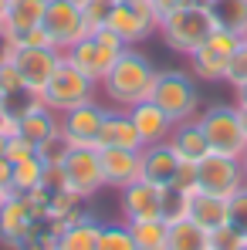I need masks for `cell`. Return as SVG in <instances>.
<instances>
[{
	"mask_svg": "<svg viewBox=\"0 0 247 250\" xmlns=\"http://www.w3.org/2000/svg\"><path fill=\"white\" fill-rule=\"evenodd\" d=\"M220 27L234 31L237 38H247V0H217L213 3Z\"/></svg>",
	"mask_w": 247,
	"mask_h": 250,
	"instance_id": "cell-28",
	"label": "cell"
},
{
	"mask_svg": "<svg viewBox=\"0 0 247 250\" xmlns=\"http://www.w3.org/2000/svg\"><path fill=\"white\" fill-rule=\"evenodd\" d=\"M166 250H210V233H206L203 227H197L193 220L169 223Z\"/></svg>",
	"mask_w": 247,
	"mask_h": 250,
	"instance_id": "cell-25",
	"label": "cell"
},
{
	"mask_svg": "<svg viewBox=\"0 0 247 250\" xmlns=\"http://www.w3.org/2000/svg\"><path fill=\"white\" fill-rule=\"evenodd\" d=\"M135 250H166V237H169V223L163 216L159 220H135L129 223Z\"/></svg>",
	"mask_w": 247,
	"mask_h": 250,
	"instance_id": "cell-26",
	"label": "cell"
},
{
	"mask_svg": "<svg viewBox=\"0 0 247 250\" xmlns=\"http://www.w3.org/2000/svg\"><path fill=\"white\" fill-rule=\"evenodd\" d=\"M3 10H7V0H0V17H3Z\"/></svg>",
	"mask_w": 247,
	"mask_h": 250,
	"instance_id": "cell-46",
	"label": "cell"
},
{
	"mask_svg": "<svg viewBox=\"0 0 247 250\" xmlns=\"http://www.w3.org/2000/svg\"><path fill=\"white\" fill-rule=\"evenodd\" d=\"M234 91H237V105H247V82L241 88H234Z\"/></svg>",
	"mask_w": 247,
	"mask_h": 250,
	"instance_id": "cell-42",
	"label": "cell"
},
{
	"mask_svg": "<svg viewBox=\"0 0 247 250\" xmlns=\"http://www.w3.org/2000/svg\"><path fill=\"white\" fill-rule=\"evenodd\" d=\"M61 128V115L54 112V108H47V105H34L27 115H21L17 119V135H24L27 142H34V146H41L47 135H54Z\"/></svg>",
	"mask_w": 247,
	"mask_h": 250,
	"instance_id": "cell-21",
	"label": "cell"
},
{
	"mask_svg": "<svg viewBox=\"0 0 247 250\" xmlns=\"http://www.w3.org/2000/svg\"><path fill=\"white\" fill-rule=\"evenodd\" d=\"M186 3H193V0H153V7H156L159 17L173 14V10H180V7H186Z\"/></svg>",
	"mask_w": 247,
	"mask_h": 250,
	"instance_id": "cell-41",
	"label": "cell"
},
{
	"mask_svg": "<svg viewBox=\"0 0 247 250\" xmlns=\"http://www.w3.org/2000/svg\"><path fill=\"white\" fill-rule=\"evenodd\" d=\"M95 149H142V139H139L135 125L129 119V108H115V105L105 108Z\"/></svg>",
	"mask_w": 247,
	"mask_h": 250,
	"instance_id": "cell-16",
	"label": "cell"
},
{
	"mask_svg": "<svg viewBox=\"0 0 247 250\" xmlns=\"http://www.w3.org/2000/svg\"><path fill=\"white\" fill-rule=\"evenodd\" d=\"M0 135H7V139H10V135H17V119L3 108V102H0Z\"/></svg>",
	"mask_w": 247,
	"mask_h": 250,
	"instance_id": "cell-40",
	"label": "cell"
},
{
	"mask_svg": "<svg viewBox=\"0 0 247 250\" xmlns=\"http://www.w3.org/2000/svg\"><path fill=\"white\" fill-rule=\"evenodd\" d=\"M3 203H7V193H3V189H0V209H3Z\"/></svg>",
	"mask_w": 247,
	"mask_h": 250,
	"instance_id": "cell-45",
	"label": "cell"
},
{
	"mask_svg": "<svg viewBox=\"0 0 247 250\" xmlns=\"http://www.w3.org/2000/svg\"><path fill=\"white\" fill-rule=\"evenodd\" d=\"M105 27H112L125 41V47H135L139 41H146L149 34L159 31V14H156L153 0H125V3H112Z\"/></svg>",
	"mask_w": 247,
	"mask_h": 250,
	"instance_id": "cell-7",
	"label": "cell"
},
{
	"mask_svg": "<svg viewBox=\"0 0 247 250\" xmlns=\"http://www.w3.org/2000/svg\"><path fill=\"white\" fill-rule=\"evenodd\" d=\"M180 152L173 149V142H153V146H142V179L156 183V186H169L176 169H180Z\"/></svg>",
	"mask_w": 247,
	"mask_h": 250,
	"instance_id": "cell-18",
	"label": "cell"
},
{
	"mask_svg": "<svg viewBox=\"0 0 247 250\" xmlns=\"http://www.w3.org/2000/svg\"><path fill=\"white\" fill-rule=\"evenodd\" d=\"M71 149H75V146H71V142H68V135L58 128L54 135H47L41 146H38V156H41L47 166H61V163L68 159V152H71Z\"/></svg>",
	"mask_w": 247,
	"mask_h": 250,
	"instance_id": "cell-31",
	"label": "cell"
},
{
	"mask_svg": "<svg viewBox=\"0 0 247 250\" xmlns=\"http://www.w3.org/2000/svg\"><path fill=\"white\" fill-rule=\"evenodd\" d=\"M98 233L102 223L91 213H82L75 223H68L58 233V250H98Z\"/></svg>",
	"mask_w": 247,
	"mask_h": 250,
	"instance_id": "cell-23",
	"label": "cell"
},
{
	"mask_svg": "<svg viewBox=\"0 0 247 250\" xmlns=\"http://www.w3.org/2000/svg\"><path fill=\"white\" fill-rule=\"evenodd\" d=\"M169 189H180V193H197V163L193 159H183L180 169H176V176H173V183H169Z\"/></svg>",
	"mask_w": 247,
	"mask_h": 250,
	"instance_id": "cell-37",
	"label": "cell"
},
{
	"mask_svg": "<svg viewBox=\"0 0 247 250\" xmlns=\"http://www.w3.org/2000/svg\"><path fill=\"white\" fill-rule=\"evenodd\" d=\"M169 142H173V149L180 152V159H193V163H200L206 152H210L206 135H203V128H200L197 119L176 122V125H173V132H169Z\"/></svg>",
	"mask_w": 247,
	"mask_h": 250,
	"instance_id": "cell-22",
	"label": "cell"
},
{
	"mask_svg": "<svg viewBox=\"0 0 247 250\" xmlns=\"http://www.w3.org/2000/svg\"><path fill=\"white\" fill-rule=\"evenodd\" d=\"M105 186L122 189L129 183L142 179V149H98Z\"/></svg>",
	"mask_w": 247,
	"mask_h": 250,
	"instance_id": "cell-15",
	"label": "cell"
},
{
	"mask_svg": "<svg viewBox=\"0 0 247 250\" xmlns=\"http://www.w3.org/2000/svg\"><path fill=\"white\" fill-rule=\"evenodd\" d=\"M61 230H65L61 220L44 216V220H38V223L31 227V233H27L24 240L14 244V250H58V233H61Z\"/></svg>",
	"mask_w": 247,
	"mask_h": 250,
	"instance_id": "cell-27",
	"label": "cell"
},
{
	"mask_svg": "<svg viewBox=\"0 0 247 250\" xmlns=\"http://www.w3.org/2000/svg\"><path fill=\"white\" fill-rule=\"evenodd\" d=\"M241 41H244V38H237L234 31L217 27V31L190 54V61H193V78H200V82H224L227 64H230V54H234V47Z\"/></svg>",
	"mask_w": 247,
	"mask_h": 250,
	"instance_id": "cell-9",
	"label": "cell"
},
{
	"mask_svg": "<svg viewBox=\"0 0 247 250\" xmlns=\"http://www.w3.org/2000/svg\"><path fill=\"white\" fill-rule=\"evenodd\" d=\"M119 54H122V51H112V47H105L102 41H95V38L88 34V38H82L78 44H71V47L65 51V61H68L71 68H78L85 78H91V82L98 84L109 75V68L119 61Z\"/></svg>",
	"mask_w": 247,
	"mask_h": 250,
	"instance_id": "cell-13",
	"label": "cell"
},
{
	"mask_svg": "<svg viewBox=\"0 0 247 250\" xmlns=\"http://www.w3.org/2000/svg\"><path fill=\"white\" fill-rule=\"evenodd\" d=\"M112 3H125V0H112Z\"/></svg>",
	"mask_w": 247,
	"mask_h": 250,
	"instance_id": "cell-50",
	"label": "cell"
},
{
	"mask_svg": "<svg viewBox=\"0 0 247 250\" xmlns=\"http://www.w3.org/2000/svg\"><path fill=\"white\" fill-rule=\"evenodd\" d=\"M241 163H244V176H247V152H244V156H241Z\"/></svg>",
	"mask_w": 247,
	"mask_h": 250,
	"instance_id": "cell-47",
	"label": "cell"
},
{
	"mask_svg": "<svg viewBox=\"0 0 247 250\" xmlns=\"http://www.w3.org/2000/svg\"><path fill=\"white\" fill-rule=\"evenodd\" d=\"M119 209H122L125 223H135V220H159L163 216V196L166 189L149 183V179H135L119 189Z\"/></svg>",
	"mask_w": 247,
	"mask_h": 250,
	"instance_id": "cell-12",
	"label": "cell"
},
{
	"mask_svg": "<svg viewBox=\"0 0 247 250\" xmlns=\"http://www.w3.org/2000/svg\"><path fill=\"white\" fill-rule=\"evenodd\" d=\"M224 82L234 84V88H241L247 82V38L237 47H234V54H230V64H227V75H224Z\"/></svg>",
	"mask_w": 247,
	"mask_h": 250,
	"instance_id": "cell-34",
	"label": "cell"
},
{
	"mask_svg": "<svg viewBox=\"0 0 247 250\" xmlns=\"http://www.w3.org/2000/svg\"><path fill=\"white\" fill-rule=\"evenodd\" d=\"M31 156H38V146H34V142H27L24 135H10V139H7V159H10V163L31 159Z\"/></svg>",
	"mask_w": 247,
	"mask_h": 250,
	"instance_id": "cell-38",
	"label": "cell"
},
{
	"mask_svg": "<svg viewBox=\"0 0 247 250\" xmlns=\"http://www.w3.org/2000/svg\"><path fill=\"white\" fill-rule=\"evenodd\" d=\"M10 58H14V68H17L24 88H31L34 95H41L44 84L54 75V68L65 61V54L58 47H51V44H44V47H14Z\"/></svg>",
	"mask_w": 247,
	"mask_h": 250,
	"instance_id": "cell-11",
	"label": "cell"
},
{
	"mask_svg": "<svg viewBox=\"0 0 247 250\" xmlns=\"http://www.w3.org/2000/svg\"><path fill=\"white\" fill-rule=\"evenodd\" d=\"M197 122L203 128L210 152L234 156V159H241L247 152V135H244V128H241L237 105H206L203 112L197 115Z\"/></svg>",
	"mask_w": 247,
	"mask_h": 250,
	"instance_id": "cell-4",
	"label": "cell"
},
{
	"mask_svg": "<svg viewBox=\"0 0 247 250\" xmlns=\"http://www.w3.org/2000/svg\"><path fill=\"white\" fill-rule=\"evenodd\" d=\"M44 10H47V0H7V10H3V17H0V31L14 44L21 34L41 27Z\"/></svg>",
	"mask_w": 247,
	"mask_h": 250,
	"instance_id": "cell-17",
	"label": "cell"
},
{
	"mask_svg": "<svg viewBox=\"0 0 247 250\" xmlns=\"http://www.w3.org/2000/svg\"><path fill=\"white\" fill-rule=\"evenodd\" d=\"M237 115H241V128H244V135H247V105H237Z\"/></svg>",
	"mask_w": 247,
	"mask_h": 250,
	"instance_id": "cell-43",
	"label": "cell"
},
{
	"mask_svg": "<svg viewBox=\"0 0 247 250\" xmlns=\"http://www.w3.org/2000/svg\"><path fill=\"white\" fill-rule=\"evenodd\" d=\"M241 247H247V240L230 223H224V227H217L210 233V250H241Z\"/></svg>",
	"mask_w": 247,
	"mask_h": 250,
	"instance_id": "cell-36",
	"label": "cell"
},
{
	"mask_svg": "<svg viewBox=\"0 0 247 250\" xmlns=\"http://www.w3.org/2000/svg\"><path fill=\"white\" fill-rule=\"evenodd\" d=\"M149 98L173 119V125L200 115V88H197V82H193V71L159 68Z\"/></svg>",
	"mask_w": 247,
	"mask_h": 250,
	"instance_id": "cell-3",
	"label": "cell"
},
{
	"mask_svg": "<svg viewBox=\"0 0 247 250\" xmlns=\"http://www.w3.org/2000/svg\"><path fill=\"white\" fill-rule=\"evenodd\" d=\"M41 27H44V34H47V41H51V47H58L61 54H65L71 44H78L82 38H88L85 10L75 0H47Z\"/></svg>",
	"mask_w": 247,
	"mask_h": 250,
	"instance_id": "cell-8",
	"label": "cell"
},
{
	"mask_svg": "<svg viewBox=\"0 0 247 250\" xmlns=\"http://www.w3.org/2000/svg\"><path fill=\"white\" fill-rule=\"evenodd\" d=\"M217 27H220L217 10L206 7V3H197V0L180 7V10H173V14H166V17H159V34H163L166 47L180 51V54H193Z\"/></svg>",
	"mask_w": 247,
	"mask_h": 250,
	"instance_id": "cell-2",
	"label": "cell"
},
{
	"mask_svg": "<svg viewBox=\"0 0 247 250\" xmlns=\"http://www.w3.org/2000/svg\"><path fill=\"white\" fill-rule=\"evenodd\" d=\"M85 24H88V34H95L98 27H105L109 14H112V0H85Z\"/></svg>",
	"mask_w": 247,
	"mask_h": 250,
	"instance_id": "cell-35",
	"label": "cell"
},
{
	"mask_svg": "<svg viewBox=\"0 0 247 250\" xmlns=\"http://www.w3.org/2000/svg\"><path fill=\"white\" fill-rule=\"evenodd\" d=\"M0 189H3L7 196H17V193H14V163H10L7 156H0Z\"/></svg>",
	"mask_w": 247,
	"mask_h": 250,
	"instance_id": "cell-39",
	"label": "cell"
},
{
	"mask_svg": "<svg viewBox=\"0 0 247 250\" xmlns=\"http://www.w3.org/2000/svg\"><path fill=\"white\" fill-rule=\"evenodd\" d=\"M197 3H206V7H213V3H217V0H197Z\"/></svg>",
	"mask_w": 247,
	"mask_h": 250,
	"instance_id": "cell-48",
	"label": "cell"
},
{
	"mask_svg": "<svg viewBox=\"0 0 247 250\" xmlns=\"http://www.w3.org/2000/svg\"><path fill=\"white\" fill-rule=\"evenodd\" d=\"M190 193H180V189H169L166 186L163 196V220L166 223H180V220H190Z\"/></svg>",
	"mask_w": 247,
	"mask_h": 250,
	"instance_id": "cell-32",
	"label": "cell"
},
{
	"mask_svg": "<svg viewBox=\"0 0 247 250\" xmlns=\"http://www.w3.org/2000/svg\"><path fill=\"white\" fill-rule=\"evenodd\" d=\"M44 172H47V163H44L41 156H31V159L14 163V193H27V189L41 186Z\"/></svg>",
	"mask_w": 247,
	"mask_h": 250,
	"instance_id": "cell-29",
	"label": "cell"
},
{
	"mask_svg": "<svg viewBox=\"0 0 247 250\" xmlns=\"http://www.w3.org/2000/svg\"><path fill=\"white\" fill-rule=\"evenodd\" d=\"M98 250H135L132 240V230L129 223H102V233H98Z\"/></svg>",
	"mask_w": 247,
	"mask_h": 250,
	"instance_id": "cell-30",
	"label": "cell"
},
{
	"mask_svg": "<svg viewBox=\"0 0 247 250\" xmlns=\"http://www.w3.org/2000/svg\"><path fill=\"white\" fill-rule=\"evenodd\" d=\"M75 3H78V7H85V0H75Z\"/></svg>",
	"mask_w": 247,
	"mask_h": 250,
	"instance_id": "cell-49",
	"label": "cell"
},
{
	"mask_svg": "<svg viewBox=\"0 0 247 250\" xmlns=\"http://www.w3.org/2000/svg\"><path fill=\"white\" fill-rule=\"evenodd\" d=\"M65 169V186L71 193H78L82 200L95 196L102 186H105V176H102V156L95 146H75L68 152V159L61 163Z\"/></svg>",
	"mask_w": 247,
	"mask_h": 250,
	"instance_id": "cell-10",
	"label": "cell"
},
{
	"mask_svg": "<svg viewBox=\"0 0 247 250\" xmlns=\"http://www.w3.org/2000/svg\"><path fill=\"white\" fill-rule=\"evenodd\" d=\"M91 98H95V82L85 78L82 71L71 68L68 61H61V64L54 68L51 82L44 84V91H41V102L47 105V108H54L58 115L68 112V108H75V105L91 102Z\"/></svg>",
	"mask_w": 247,
	"mask_h": 250,
	"instance_id": "cell-5",
	"label": "cell"
},
{
	"mask_svg": "<svg viewBox=\"0 0 247 250\" xmlns=\"http://www.w3.org/2000/svg\"><path fill=\"white\" fill-rule=\"evenodd\" d=\"M129 119H132V125H135V132H139L142 146L166 142V139H169V132H173V119L166 115L153 98H146V102L132 105V108H129Z\"/></svg>",
	"mask_w": 247,
	"mask_h": 250,
	"instance_id": "cell-19",
	"label": "cell"
},
{
	"mask_svg": "<svg viewBox=\"0 0 247 250\" xmlns=\"http://www.w3.org/2000/svg\"><path fill=\"white\" fill-rule=\"evenodd\" d=\"M156 71L159 68L149 61V54H142L135 47H125L119 54V61L109 68V75L98 82V88L115 108H132V105H139L153 95Z\"/></svg>",
	"mask_w": 247,
	"mask_h": 250,
	"instance_id": "cell-1",
	"label": "cell"
},
{
	"mask_svg": "<svg viewBox=\"0 0 247 250\" xmlns=\"http://www.w3.org/2000/svg\"><path fill=\"white\" fill-rule=\"evenodd\" d=\"M34 223H38V216L24 203V196H7V203L0 209V244L14 250V244L24 240Z\"/></svg>",
	"mask_w": 247,
	"mask_h": 250,
	"instance_id": "cell-20",
	"label": "cell"
},
{
	"mask_svg": "<svg viewBox=\"0 0 247 250\" xmlns=\"http://www.w3.org/2000/svg\"><path fill=\"white\" fill-rule=\"evenodd\" d=\"M0 156H7V135H0Z\"/></svg>",
	"mask_w": 247,
	"mask_h": 250,
	"instance_id": "cell-44",
	"label": "cell"
},
{
	"mask_svg": "<svg viewBox=\"0 0 247 250\" xmlns=\"http://www.w3.org/2000/svg\"><path fill=\"white\" fill-rule=\"evenodd\" d=\"M244 183H247L244 163H241V159H234V156L206 152L203 159L197 163V189H200V193L220 196V200H230Z\"/></svg>",
	"mask_w": 247,
	"mask_h": 250,
	"instance_id": "cell-6",
	"label": "cell"
},
{
	"mask_svg": "<svg viewBox=\"0 0 247 250\" xmlns=\"http://www.w3.org/2000/svg\"><path fill=\"white\" fill-rule=\"evenodd\" d=\"M227 223H230V227L247 240V183L230 196V200H227Z\"/></svg>",
	"mask_w": 247,
	"mask_h": 250,
	"instance_id": "cell-33",
	"label": "cell"
},
{
	"mask_svg": "<svg viewBox=\"0 0 247 250\" xmlns=\"http://www.w3.org/2000/svg\"><path fill=\"white\" fill-rule=\"evenodd\" d=\"M241 250H247V247H241Z\"/></svg>",
	"mask_w": 247,
	"mask_h": 250,
	"instance_id": "cell-51",
	"label": "cell"
},
{
	"mask_svg": "<svg viewBox=\"0 0 247 250\" xmlns=\"http://www.w3.org/2000/svg\"><path fill=\"white\" fill-rule=\"evenodd\" d=\"M102 119H105V105H98L91 98L85 105H75V108L61 112V132L68 135L71 146H95L98 142Z\"/></svg>",
	"mask_w": 247,
	"mask_h": 250,
	"instance_id": "cell-14",
	"label": "cell"
},
{
	"mask_svg": "<svg viewBox=\"0 0 247 250\" xmlns=\"http://www.w3.org/2000/svg\"><path fill=\"white\" fill-rule=\"evenodd\" d=\"M190 220L197 223V227H203L206 233H213L217 227H224L227 223V200H220V196H210V193H193V200H190Z\"/></svg>",
	"mask_w": 247,
	"mask_h": 250,
	"instance_id": "cell-24",
	"label": "cell"
}]
</instances>
